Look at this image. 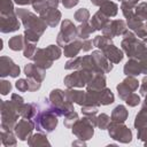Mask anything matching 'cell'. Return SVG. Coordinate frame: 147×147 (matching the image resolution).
I'll return each mask as SVG.
<instances>
[{
	"mask_svg": "<svg viewBox=\"0 0 147 147\" xmlns=\"http://www.w3.org/2000/svg\"><path fill=\"white\" fill-rule=\"evenodd\" d=\"M17 16L22 20L23 25L26 28L28 31L34 32L39 36L42 34V32L45 31L47 23H45V21L42 18L37 17L34 14L25 10V9H17Z\"/></svg>",
	"mask_w": 147,
	"mask_h": 147,
	"instance_id": "cell-1",
	"label": "cell"
},
{
	"mask_svg": "<svg viewBox=\"0 0 147 147\" xmlns=\"http://www.w3.org/2000/svg\"><path fill=\"white\" fill-rule=\"evenodd\" d=\"M78 36V30L77 28L71 23V21L65 20L62 23L61 31L57 36V44L60 46H65L67 44L74 41V39Z\"/></svg>",
	"mask_w": 147,
	"mask_h": 147,
	"instance_id": "cell-2",
	"label": "cell"
},
{
	"mask_svg": "<svg viewBox=\"0 0 147 147\" xmlns=\"http://www.w3.org/2000/svg\"><path fill=\"white\" fill-rule=\"evenodd\" d=\"M126 32L125 29V23L123 21H113V22H108L105 28L102 29V33L103 36L108 37V38H113L115 36H119V34H124Z\"/></svg>",
	"mask_w": 147,
	"mask_h": 147,
	"instance_id": "cell-3",
	"label": "cell"
},
{
	"mask_svg": "<svg viewBox=\"0 0 147 147\" xmlns=\"http://www.w3.org/2000/svg\"><path fill=\"white\" fill-rule=\"evenodd\" d=\"M139 86V83L136 78L133 77H129L126 79H124L119 85H117V91H118V95L121 99H124L130 95L131 93H133Z\"/></svg>",
	"mask_w": 147,
	"mask_h": 147,
	"instance_id": "cell-4",
	"label": "cell"
},
{
	"mask_svg": "<svg viewBox=\"0 0 147 147\" xmlns=\"http://www.w3.org/2000/svg\"><path fill=\"white\" fill-rule=\"evenodd\" d=\"M1 64H0V71H1V76L5 77V76H11V77H17L20 75V67L16 65L11 59L7 57V56H1V60H0Z\"/></svg>",
	"mask_w": 147,
	"mask_h": 147,
	"instance_id": "cell-5",
	"label": "cell"
},
{
	"mask_svg": "<svg viewBox=\"0 0 147 147\" xmlns=\"http://www.w3.org/2000/svg\"><path fill=\"white\" fill-rule=\"evenodd\" d=\"M20 29V22L14 13L1 15V32H13Z\"/></svg>",
	"mask_w": 147,
	"mask_h": 147,
	"instance_id": "cell-6",
	"label": "cell"
},
{
	"mask_svg": "<svg viewBox=\"0 0 147 147\" xmlns=\"http://www.w3.org/2000/svg\"><path fill=\"white\" fill-rule=\"evenodd\" d=\"M39 14L41 15V18L49 26H55L60 22V18H61V13L56 8L55 9H53V8H44Z\"/></svg>",
	"mask_w": 147,
	"mask_h": 147,
	"instance_id": "cell-7",
	"label": "cell"
},
{
	"mask_svg": "<svg viewBox=\"0 0 147 147\" xmlns=\"http://www.w3.org/2000/svg\"><path fill=\"white\" fill-rule=\"evenodd\" d=\"M24 72L28 78H32L38 82H41L45 77V69L37 64H26L24 68Z\"/></svg>",
	"mask_w": 147,
	"mask_h": 147,
	"instance_id": "cell-8",
	"label": "cell"
},
{
	"mask_svg": "<svg viewBox=\"0 0 147 147\" xmlns=\"http://www.w3.org/2000/svg\"><path fill=\"white\" fill-rule=\"evenodd\" d=\"M103 51V55L107 57V60H109L111 63H118L122 59H123V53L122 51H119V48L115 47L113 44H110L109 46H107L106 48L102 49Z\"/></svg>",
	"mask_w": 147,
	"mask_h": 147,
	"instance_id": "cell-9",
	"label": "cell"
},
{
	"mask_svg": "<svg viewBox=\"0 0 147 147\" xmlns=\"http://www.w3.org/2000/svg\"><path fill=\"white\" fill-rule=\"evenodd\" d=\"M124 74L125 75H132V76H137L139 74H142L140 62L137 59H131L130 61H127L126 64L124 65Z\"/></svg>",
	"mask_w": 147,
	"mask_h": 147,
	"instance_id": "cell-10",
	"label": "cell"
},
{
	"mask_svg": "<svg viewBox=\"0 0 147 147\" xmlns=\"http://www.w3.org/2000/svg\"><path fill=\"white\" fill-rule=\"evenodd\" d=\"M65 96L70 102H76L79 105L85 103L86 100V93H84L83 91H75V90H69L65 91Z\"/></svg>",
	"mask_w": 147,
	"mask_h": 147,
	"instance_id": "cell-11",
	"label": "cell"
},
{
	"mask_svg": "<svg viewBox=\"0 0 147 147\" xmlns=\"http://www.w3.org/2000/svg\"><path fill=\"white\" fill-rule=\"evenodd\" d=\"M32 129H33V123L24 119V121H21L16 125V133L21 139H25L26 134H29Z\"/></svg>",
	"mask_w": 147,
	"mask_h": 147,
	"instance_id": "cell-12",
	"label": "cell"
},
{
	"mask_svg": "<svg viewBox=\"0 0 147 147\" xmlns=\"http://www.w3.org/2000/svg\"><path fill=\"white\" fill-rule=\"evenodd\" d=\"M82 42L83 41H78V40H74L69 44H67L64 46V55L68 57H74L76 56L79 51L82 49Z\"/></svg>",
	"mask_w": 147,
	"mask_h": 147,
	"instance_id": "cell-13",
	"label": "cell"
},
{
	"mask_svg": "<svg viewBox=\"0 0 147 147\" xmlns=\"http://www.w3.org/2000/svg\"><path fill=\"white\" fill-rule=\"evenodd\" d=\"M107 23H108V16L101 11H98L92 17V21H91V24L95 30H102Z\"/></svg>",
	"mask_w": 147,
	"mask_h": 147,
	"instance_id": "cell-14",
	"label": "cell"
},
{
	"mask_svg": "<svg viewBox=\"0 0 147 147\" xmlns=\"http://www.w3.org/2000/svg\"><path fill=\"white\" fill-rule=\"evenodd\" d=\"M98 95H99V101L100 105H109L114 102V94L111 93L110 90L108 88H101L98 91Z\"/></svg>",
	"mask_w": 147,
	"mask_h": 147,
	"instance_id": "cell-15",
	"label": "cell"
},
{
	"mask_svg": "<svg viewBox=\"0 0 147 147\" xmlns=\"http://www.w3.org/2000/svg\"><path fill=\"white\" fill-rule=\"evenodd\" d=\"M100 11L103 13L105 15H107L108 17L115 16L117 14V5L111 2V1H107L100 6Z\"/></svg>",
	"mask_w": 147,
	"mask_h": 147,
	"instance_id": "cell-16",
	"label": "cell"
},
{
	"mask_svg": "<svg viewBox=\"0 0 147 147\" xmlns=\"http://www.w3.org/2000/svg\"><path fill=\"white\" fill-rule=\"evenodd\" d=\"M127 117V110L125 109L124 106H117L114 110H113V114H111V118L114 121H117V122H124Z\"/></svg>",
	"mask_w": 147,
	"mask_h": 147,
	"instance_id": "cell-17",
	"label": "cell"
},
{
	"mask_svg": "<svg viewBox=\"0 0 147 147\" xmlns=\"http://www.w3.org/2000/svg\"><path fill=\"white\" fill-rule=\"evenodd\" d=\"M77 30H78V37L82 38V39H87L88 36L93 31H95V29L93 28V25L92 24H88L87 22H83V24L80 26H78Z\"/></svg>",
	"mask_w": 147,
	"mask_h": 147,
	"instance_id": "cell-18",
	"label": "cell"
},
{
	"mask_svg": "<svg viewBox=\"0 0 147 147\" xmlns=\"http://www.w3.org/2000/svg\"><path fill=\"white\" fill-rule=\"evenodd\" d=\"M8 45H9V48L13 49V51H20V49H22L23 46H24L23 37L22 36H15V37L10 38L9 41H8Z\"/></svg>",
	"mask_w": 147,
	"mask_h": 147,
	"instance_id": "cell-19",
	"label": "cell"
},
{
	"mask_svg": "<svg viewBox=\"0 0 147 147\" xmlns=\"http://www.w3.org/2000/svg\"><path fill=\"white\" fill-rule=\"evenodd\" d=\"M111 38H108V37H106V36H98V37H95L94 38V40H93V45L95 46V47H99V48H101V49H103V48H106L107 46H109L110 44H111V40H110Z\"/></svg>",
	"mask_w": 147,
	"mask_h": 147,
	"instance_id": "cell-20",
	"label": "cell"
},
{
	"mask_svg": "<svg viewBox=\"0 0 147 147\" xmlns=\"http://www.w3.org/2000/svg\"><path fill=\"white\" fill-rule=\"evenodd\" d=\"M136 17L139 18L140 21L147 20V3L146 2H142L136 7Z\"/></svg>",
	"mask_w": 147,
	"mask_h": 147,
	"instance_id": "cell-21",
	"label": "cell"
},
{
	"mask_svg": "<svg viewBox=\"0 0 147 147\" xmlns=\"http://www.w3.org/2000/svg\"><path fill=\"white\" fill-rule=\"evenodd\" d=\"M10 13H14L11 0H1V15H7Z\"/></svg>",
	"mask_w": 147,
	"mask_h": 147,
	"instance_id": "cell-22",
	"label": "cell"
},
{
	"mask_svg": "<svg viewBox=\"0 0 147 147\" xmlns=\"http://www.w3.org/2000/svg\"><path fill=\"white\" fill-rule=\"evenodd\" d=\"M88 17H90V13H88V10L85 9V8L78 9V10L75 13V20L78 21V22H86Z\"/></svg>",
	"mask_w": 147,
	"mask_h": 147,
	"instance_id": "cell-23",
	"label": "cell"
},
{
	"mask_svg": "<svg viewBox=\"0 0 147 147\" xmlns=\"http://www.w3.org/2000/svg\"><path fill=\"white\" fill-rule=\"evenodd\" d=\"M36 51H37V48H36L34 44L26 41V44H25V46H24V56H25V57H29V59H32V57L34 56Z\"/></svg>",
	"mask_w": 147,
	"mask_h": 147,
	"instance_id": "cell-24",
	"label": "cell"
},
{
	"mask_svg": "<svg viewBox=\"0 0 147 147\" xmlns=\"http://www.w3.org/2000/svg\"><path fill=\"white\" fill-rule=\"evenodd\" d=\"M125 100H126V103H127L129 106H131V107H134V106H137V105L140 102L139 95H137V94H134V93H131L130 95H127V96L125 98Z\"/></svg>",
	"mask_w": 147,
	"mask_h": 147,
	"instance_id": "cell-25",
	"label": "cell"
},
{
	"mask_svg": "<svg viewBox=\"0 0 147 147\" xmlns=\"http://www.w3.org/2000/svg\"><path fill=\"white\" fill-rule=\"evenodd\" d=\"M16 88L21 92H25V91H29V82L25 80V79H18L15 84Z\"/></svg>",
	"mask_w": 147,
	"mask_h": 147,
	"instance_id": "cell-26",
	"label": "cell"
},
{
	"mask_svg": "<svg viewBox=\"0 0 147 147\" xmlns=\"http://www.w3.org/2000/svg\"><path fill=\"white\" fill-rule=\"evenodd\" d=\"M96 123H98L99 127L105 129V127L108 125V123H109V117H108L106 114H101V115L96 118Z\"/></svg>",
	"mask_w": 147,
	"mask_h": 147,
	"instance_id": "cell-27",
	"label": "cell"
},
{
	"mask_svg": "<svg viewBox=\"0 0 147 147\" xmlns=\"http://www.w3.org/2000/svg\"><path fill=\"white\" fill-rule=\"evenodd\" d=\"M0 90H1V94L2 95H6V94H8L10 92L11 84L9 82H7V80H2L1 82V85H0Z\"/></svg>",
	"mask_w": 147,
	"mask_h": 147,
	"instance_id": "cell-28",
	"label": "cell"
},
{
	"mask_svg": "<svg viewBox=\"0 0 147 147\" xmlns=\"http://www.w3.org/2000/svg\"><path fill=\"white\" fill-rule=\"evenodd\" d=\"M92 46H93V41L90 40V39H84L83 42H82V49L85 51V52L86 51H90L92 48Z\"/></svg>",
	"mask_w": 147,
	"mask_h": 147,
	"instance_id": "cell-29",
	"label": "cell"
},
{
	"mask_svg": "<svg viewBox=\"0 0 147 147\" xmlns=\"http://www.w3.org/2000/svg\"><path fill=\"white\" fill-rule=\"evenodd\" d=\"M79 2V0H62V3L65 8H72Z\"/></svg>",
	"mask_w": 147,
	"mask_h": 147,
	"instance_id": "cell-30",
	"label": "cell"
},
{
	"mask_svg": "<svg viewBox=\"0 0 147 147\" xmlns=\"http://www.w3.org/2000/svg\"><path fill=\"white\" fill-rule=\"evenodd\" d=\"M108 0H91V2L93 3V5H95V6H101L102 3H105V2H107Z\"/></svg>",
	"mask_w": 147,
	"mask_h": 147,
	"instance_id": "cell-31",
	"label": "cell"
},
{
	"mask_svg": "<svg viewBox=\"0 0 147 147\" xmlns=\"http://www.w3.org/2000/svg\"><path fill=\"white\" fill-rule=\"evenodd\" d=\"M14 1L18 5H28V3L31 2V0H14Z\"/></svg>",
	"mask_w": 147,
	"mask_h": 147,
	"instance_id": "cell-32",
	"label": "cell"
},
{
	"mask_svg": "<svg viewBox=\"0 0 147 147\" xmlns=\"http://www.w3.org/2000/svg\"><path fill=\"white\" fill-rule=\"evenodd\" d=\"M144 106L147 107V94H146V99H145V102H144Z\"/></svg>",
	"mask_w": 147,
	"mask_h": 147,
	"instance_id": "cell-33",
	"label": "cell"
},
{
	"mask_svg": "<svg viewBox=\"0 0 147 147\" xmlns=\"http://www.w3.org/2000/svg\"><path fill=\"white\" fill-rule=\"evenodd\" d=\"M146 28H147V24H146Z\"/></svg>",
	"mask_w": 147,
	"mask_h": 147,
	"instance_id": "cell-34",
	"label": "cell"
}]
</instances>
